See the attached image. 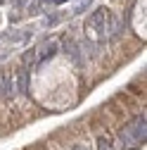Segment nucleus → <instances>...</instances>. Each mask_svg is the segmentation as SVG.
Wrapping results in <instances>:
<instances>
[{
  "label": "nucleus",
  "mask_w": 147,
  "mask_h": 150,
  "mask_svg": "<svg viewBox=\"0 0 147 150\" xmlns=\"http://www.w3.org/2000/svg\"><path fill=\"white\" fill-rule=\"evenodd\" d=\"M97 150H116V148H114V141L109 136H100L97 138Z\"/></svg>",
  "instance_id": "423d86ee"
},
{
  "label": "nucleus",
  "mask_w": 147,
  "mask_h": 150,
  "mask_svg": "<svg viewBox=\"0 0 147 150\" xmlns=\"http://www.w3.org/2000/svg\"><path fill=\"white\" fill-rule=\"evenodd\" d=\"M43 3H52V0H43Z\"/></svg>",
  "instance_id": "f8f14e48"
},
{
  "label": "nucleus",
  "mask_w": 147,
  "mask_h": 150,
  "mask_svg": "<svg viewBox=\"0 0 147 150\" xmlns=\"http://www.w3.org/2000/svg\"><path fill=\"white\" fill-rule=\"evenodd\" d=\"M74 150H85V145H74Z\"/></svg>",
  "instance_id": "9d476101"
},
{
  "label": "nucleus",
  "mask_w": 147,
  "mask_h": 150,
  "mask_svg": "<svg viewBox=\"0 0 147 150\" xmlns=\"http://www.w3.org/2000/svg\"><path fill=\"white\" fill-rule=\"evenodd\" d=\"M55 52H57V43H55V41L45 43V45L41 48V52H38V64H43V62H48L50 57H55Z\"/></svg>",
  "instance_id": "39448f33"
},
{
  "label": "nucleus",
  "mask_w": 147,
  "mask_h": 150,
  "mask_svg": "<svg viewBox=\"0 0 147 150\" xmlns=\"http://www.w3.org/2000/svg\"><path fill=\"white\" fill-rule=\"evenodd\" d=\"M17 93H22V96H26L29 93V69L26 67H19L17 69Z\"/></svg>",
  "instance_id": "20e7f679"
},
{
  "label": "nucleus",
  "mask_w": 147,
  "mask_h": 150,
  "mask_svg": "<svg viewBox=\"0 0 147 150\" xmlns=\"http://www.w3.org/2000/svg\"><path fill=\"white\" fill-rule=\"evenodd\" d=\"M52 3H55V5H62V3H66V0H52Z\"/></svg>",
  "instance_id": "9b49d317"
},
{
  "label": "nucleus",
  "mask_w": 147,
  "mask_h": 150,
  "mask_svg": "<svg viewBox=\"0 0 147 150\" xmlns=\"http://www.w3.org/2000/svg\"><path fill=\"white\" fill-rule=\"evenodd\" d=\"M145 138H147V119H145V115L135 117L131 124H126V126L119 131V143H121V148H135V145L145 143Z\"/></svg>",
  "instance_id": "f03ea898"
},
{
  "label": "nucleus",
  "mask_w": 147,
  "mask_h": 150,
  "mask_svg": "<svg viewBox=\"0 0 147 150\" xmlns=\"http://www.w3.org/2000/svg\"><path fill=\"white\" fill-rule=\"evenodd\" d=\"M109 24H112V12L107 7H100L85 19V36L95 45H102L109 38Z\"/></svg>",
  "instance_id": "f257e3e1"
},
{
  "label": "nucleus",
  "mask_w": 147,
  "mask_h": 150,
  "mask_svg": "<svg viewBox=\"0 0 147 150\" xmlns=\"http://www.w3.org/2000/svg\"><path fill=\"white\" fill-rule=\"evenodd\" d=\"M0 96L3 98H12L14 96V79L5 69H0Z\"/></svg>",
  "instance_id": "7ed1b4c3"
},
{
  "label": "nucleus",
  "mask_w": 147,
  "mask_h": 150,
  "mask_svg": "<svg viewBox=\"0 0 147 150\" xmlns=\"http://www.w3.org/2000/svg\"><path fill=\"white\" fill-rule=\"evenodd\" d=\"M57 22H60V17H57V14H50V17H45V19H43L45 26H55Z\"/></svg>",
  "instance_id": "6e6552de"
},
{
  "label": "nucleus",
  "mask_w": 147,
  "mask_h": 150,
  "mask_svg": "<svg viewBox=\"0 0 147 150\" xmlns=\"http://www.w3.org/2000/svg\"><path fill=\"white\" fill-rule=\"evenodd\" d=\"M33 57H36V50H29V52H24V64H31V62H33Z\"/></svg>",
  "instance_id": "1a4fd4ad"
},
{
  "label": "nucleus",
  "mask_w": 147,
  "mask_h": 150,
  "mask_svg": "<svg viewBox=\"0 0 147 150\" xmlns=\"http://www.w3.org/2000/svg\"><path fill=\"white\" fill-rule=\"evenodd\" d=\"M88 5H90V0H76V5H74V12H76V14H81Z\"/></svg>",
  "instance_id": "0eeeda50"
}]
</instances>
